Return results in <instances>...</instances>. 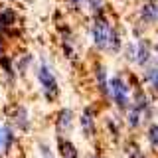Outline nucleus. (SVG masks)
Listing matches in <instances>:
<instances>
[{"label": "nucleus", "mask_w": 158, "mask_h": 158, "mask_svg": "<svg viewBox=\"0 0 158 158\" xmlns=\"http://www.w3.org/2000/svg\"><path fill=\"white\" fill-rule=\"evenodd\" d=\"M38 79H40V83H42V87H44L46 97L48 99H56L57 97V91H59V89H57V81H56V77H53V73L49 71L48 65H42V67H40Z\"/></svg>", "instance_id": "f257e3e1"}, {"label": "nucleus", "mask_w": 158, "mask_h": 158, "mask_svg": "<svg viewBox=\"0 0 158 158\" xmlns=\"http://www.w3.org/2000/svg\"><path fill=\"white\" fill-rule=\"evenodd\" d=\"M93 42H95L97 48H107V42H109V34H111V26L105 18H97L93 22Z\"/></svg>", "instance_id": "f03ea898"}, {"label": "nucleus", "mask_w": 158, "mask_h": 158, "mask_svg": "<svg viewBox=\"0 0 158 158\" xmlns=\"http://www.w3.org/2000/svg\"><path fill=\"white\" fill-rule=\"evenodd\" d=\"M109 83H111V95H113V101H115L118 107H127V105H128V87L123 83V79L113 77Z\"/></svg>", "instance_id": "7ed1b4c3"}, {"label": "nucleus", "mask_w": 158, "mask_h": 158, "mask_svg": "<svg viewBox=\"0 0 158 158\" xmlns=\"http://www.w3.org/2000/svg\"><path fill=\"white\" fill-rule=\"evenodd\" d=\"M81 128L85 132V136H93L95 135V118H93V111L85 109L81 113Z\"/></svg>", "instance_id": "20e7f679"}, {"label": "nucleus", "mask_w": 158, "mask_h": 158, "mask_svg": "<svg viewBox=\"0 0 158 158\" xmlns=\"http://www.w3.org/2000/svg\"><path fill=\"white\" fill-rule=\"evenodd\" d=\"M140 18L144 20V22H150V24L158 22V4L156 2L144 4V6L140 8Z\"/></svg>", "instance_id": "39448f33"}, {"label": "nucleus", "mask_w": 158, "mask_h": 158, "mask_svg": "<svg viewBox=\"0 0 158 158\" xmlns=\"http://www.w3.org/2000/svg\"><path fill=\"white\" fill-rule=\"evenodd\" d=\"M12 140V131L8 127H0V150H8Z\"/></svg>", "instance_id": "423d86ee"}, {"label": "nucleus", "mask_w": 158, "mask_h": 158, "mask_svg": "<svg viewBox=\"0 0 158 158\" xmlns=\"http://www.w3.org/2000/svg\"><path fill=\"white\" fill-rule=\"evenodd\" d=\"M59 152L63 158H77V148L71 144L69 140H61L59 142Z\"/></svg>", "instance_id": "0eeeda50"}, {"label": "nucleus", "mask_w": 158, "mask_h": 158, "mask_svg": "<svg viewBox=\"0 0 158 158\" xmlns=\"http://www.w3.org/2000/svg\"><path fill=\"white\" fill-rule=\"evenodd\" d=\"M136 49H138V52H136V61L140 63V65H146L148 59H150V48H148V44L142 42L140 48H136Z\"/></svg>", "instance_id": "6e6552de"}, {"label": "nucleus", "mask_w": 158, "mask_h": 158, "mask_svg": "<svg viewBox=\"0 0 158 158\" xmlns=\"http://www.w3.org/2000/svg\"><path fill=\"white\" fill-rule=\"evenodd\" d=\"M14 20H16V12L10 8H2L0 10V26L6 28L10 24H14Z\"/></svg>", "instance_id": "1a4fd4ad"}, {"label": "nucleus", "mask_w": 158, "mask_h": 158, "mask_svg": "<svg viewBox=\"0 0 158 158\" xmlns=\"http://www.w3.org/2000/svg\"><path fill=\"white\" fill-rule=\"evenodd\" d=\"M71 127V111L69 109H61L59 111V117H57V128H69Z\"/></svg>", "instance_id": "9d476101"}, {"label": "nucleus", "mask_w": 158, "mask_h": 158, "mask_svg": "<svg viewBox=\"0 0 158 158\" xmlns=\"http://www.w3.org/2000/svg\"><path fill=\"white\" fill-rule=\"evenodd\" d=\"M140 109L138 107H132L131 111H128V125H131L132 128H136L138 127V123H140Z\"/></svg>", "instance_id": "9b49d317"}, {"label": "nucleus", "mask_w": 158, "mask_h": 158, "mask_svg": "<svg viewBox=\"0 0 158 158\" xmlns=\"http://www.w3.org/2000/svg\"><path fill=\"white\" fill-rule=\"evenodd\" d=\"M16 123H18L20 128H24V131L28 128V115H26V109H22V107L18 109V113H16Z\"/></svg>", "instance_id": "f8f14e48"}, {"label": "nucleus", "mask_w": 158, "mask_h": 158, "mask_svg": "<svg viewBox=\"0 0 158 158\" xmlns=\"http://www.w3.org/2000/svg\"><path fill=\"white\" fill-rule=\"evenodd\" d=\"M148 140L154 146V150H158V125H150V128H148Z\"/></svg>", "instance_id": "ddd939ff"}, {"label": "nucleus", "mask_w": 158, "mask_h": 158, "mask_svg": "<svg viewBox=\"0 0 158 158\" xmlns=\"http://www.w3.org/2000/svg\"><path fill=\"white\" fill-rule=\"evenodd\" d=\"M97 83H99V87H101V91L107 93V73H105L103 67L97 69Z\"/></svg>", "instance_id": "4468645a"}, {"label": "nucleus", "mask_w": 158, "mask_h": 158, "mask_svg": "<svg viewBox=\"0 0 158 158\" xmlns=\"http://www.w3.org/2000/svg\"><path fill=\"white\" fill-rule=\"evenodd\" d=\"M107 46H111L113 52H117V49H118V36H117L115 30H111V34H109V42H107Z\"/></svg>", "instance_id": "2eb2a0df"}, {"label": "nucleus", "mask_w": 158, "mask_h": 158, "mask_svg": "<svg viewBox=\"0 0 158 158\" xmlns=\"http://www.w3.org/2000/svg\"><path fill=\"white\" fill-rule=\"evenodd\" d=\"M127 57H131V59H136V49L132 44H128V48H127Z\"/></svg>", "instance_id": "dca6fc26"}, {"label": "nucleus", "mask_w": 158, "mask_h": 158, "mask_svg": "<svg viewBox=\"0 0 158 158\" xmlns=\"http://www.w3.org/2000/svg\"><path fill=\"white\" fill-rule=\"evenodd\" d=\"M150 81H152L154 87H158V69H152L150 71Z\"/></svg>", "instance_id": "f3484780"}, {"label": "nucleus", "mask_w": 158, "mask_h": 158, "mask_svg": "<svg viewBox=\"0 0 158 158\" xmlns=\"http://www.w3.org/2000/svg\"><path fill=\"white\" fill-rule=\"evenodd\" d=\"M91 6L93 8H101L103 6V0H91Z\"/></svg>", "instance_id": "a211bd4d"}, {"label": "nucleus", "mask_w": 158, "mask_h": 158, "mask_svg": "<svg viewBox=\"0 0 158 158\" xmlns=\"http://www.w3.org/2000/svg\"><path fill=\"white\" fill-rule=\"evenodd\" d=\"M73 2H75V4H79V2H81V0H73Z\"/></svg>", "instance_id": "6ab92c4d"}, {"label": "nucleus", "mask_w": 158, "mask_h": 158, "mask_svg": "<svg viewBox=\"0 0 158 158\" xmlns=\"http://www.w3.org/2000/svg\"><path fill=\"white\" fill-rule=\"evenodd\" d=\"M156 53H158V44H156Z\"/></svg>", "instance_id": "aec40b11"}, {"label": "nucleus", "mask_w": 158, "mask_h": 158, "mask_svg": "<svg viewBox=\"0 0 158 158\" xmlns=\"http://www.w3.org/2000/svg\"><path fill=\"white\" fill-rule=\"evenodd\" d=\"M91 158H97V156H91Z\"/></svg>", "instance_id": "412c9836"}]
</instances>
